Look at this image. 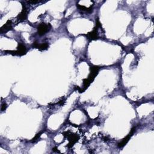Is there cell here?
I'll use <instances>...</instances> for the list:
<instances>
[{"instance_id":"6da1fadb","label":"cell","mask_w":154,"mask_h":154,"mask_svg":"<svg viewBox=\"0 0 154 154\" xmlns=\"http://www.w3.org/2000/svg\"><path fill=\"white\" fill-rule=\"evenodd\" d=\"M99 68L98 66H92L91 68V74L89 75L88 77L86 79H84L83 80V86H84V89L86 90L89 86L91 84L95 78V76L97 75L98 73Z\"/></svg>"},{"instance_id":"7a4b0ae2","label":"cell","mask_w":154,"mask_h":154,"mask_svg":"<svg viewBox=\"0 0 154 154\" xmlns=\"http://www.w3.org/2000/svg\"><path fill=\"white\" fill-rule=\"evenodd\" d=\"M9 54L14 55H23L26 54V47L23 44L19 43L16 51H6Z\"/></svg>"},{"instance_id":"3957f363","label":"cell","mask_w":154,"mask_h":154,"mask_svg":"<svg viewBox=\"0 0 154 154\" xmlns=\"http://www.w3.org/2000/svg\"><path fill=\"white\" fill-rule=\"evenodd\" d=\"M51 28V26L49 24H46L45 23L41 24L37 28L38 35L43 36L44 34H45L47 32H48L50 30Z\"/></svg>"},{"instance_id":"277c9868","label":"cell","mask_w":154,"mask_h":154,"mask_svg":"<svg viewBox=\"0 0 154 154\" xmlns=\"http://www.w3.org/2000/svg\"><path fill=\"white\" fill-rule=\"evenodd\" d=\"M101 26V24L99 21H97L96 22V27L95 28L91 33H88L87 36L90 40H96L98 39V28Z\"/></svg>"},{"instance_id":"5b68a950","label":"cell","mask_w":154,"mask_h":154,"mask_svg":"<svg viewBox=\"0 0 154 154\" xmlns=\"http://www.w3.org/2000/svg\"><path fill=\"white\" fill-rule=\"evenodd\" d=\"M136 132V128L134 127L133 128H132V130L130 132V133L128 135V136L122 140V142L118 144V146L119 147H123L128 142L129 140L131 138V137L132 136V135L134 134V133Z\"/></svg>"},{"instance_id":"8992f818","label":"cell","mask_w":154,"mask_h":154,"mask_svg":"<svg viewBox=\"0 0 154 154\" xmlns=\"http://www.w3.org/2000/svg\"><path fill=\"white\" fill-rule=\"evenodd\" d=\"M27 11L26 10V8L25 7V6L23 5V9L21 13L17 17L18 22H22L25 21L27 18Z\"/></svg>"},{"instance_id":"52a82bcc","label":"cell","mask_w":154,"mask_h":154,"mask_svg":"<svg viewBox=\"0 0 154 154\" xmlns=\"http://www.w3.org/2000/svg\"><path fill=\"white\" fill-rule=\"evenodd\" d=\"M12 21L9 20L1 28V33H6L12 28Z\"/></svg>"},{"instance_id":"ba28073f","label":"cell","mask_w":154,"mask_h":154,"mask_svg":"<svg viewBox=\"0 0 154 154\" xmlns=\"http://www.w3.org/2000/svg\"><path fill=\"white\" fill-rule=\"evenodd\" d=\"M48 47H49L48 43H43L38 45L37 49H39L40 51H44V50H47L48 48Z\"/></svg>"},{"instance_id":"9c48e42d","label":"cell","mask_w":154,"mask_h":154,"mask_svg":"<svg viewBox=\"0 0 154 154\" xmlns=\"http://www.w3.org/2000/svg\"><path fill=\"white\" fill-rule=\"evenodd\" d=\"M41 133H39V134H37V135H36V136L34 137V138H33V140H32V141H31V142H33V143H34V142H36V141L38 139V138H39L40 137H41Z\"/></svg>"},{"instance_id":"30bf717a","label":"cell","mask_w":154,"mask_h":154,"mask_svg":"<svg viewBox=\"0 0 154 154\" xmlns=\"http://www.w3.org/2000/svg\"><path fill=\"white\" fill-rule=\"evenodd\" d=\"M7 104H6L5 103L3 104L2 105H1V111H5V110H6V108H7Z\"/></svg>"}]
</instances>
